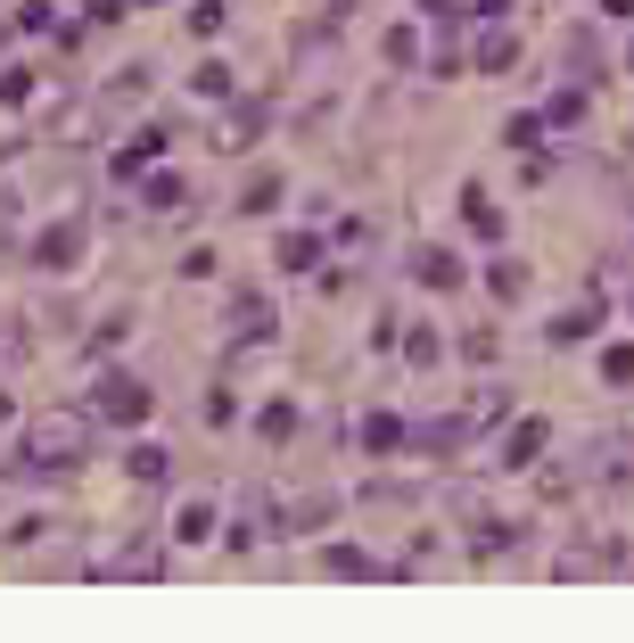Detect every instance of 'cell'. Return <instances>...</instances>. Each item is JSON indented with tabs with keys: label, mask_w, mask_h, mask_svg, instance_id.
Instances as JSON below:
<instances>
[{
	"label": "cell",
	"mask_w": 634,
	"mask_h": 643,
	"mask_svg": "<svg viewBox=\"0 0 634 643\" xmlns=\"http://www.w3.org/2000/svg\"><path fill=\"white\" fill-rule=\"evenodd\" d=\"M91 462V412L75 405H41L26 421V470H41V479H67V470Z\"/></svg>",
	"instance_id": "6da1fadb"
},
{
	"label": "cell",
	"mask_w": 634,
	"mask_h": 643,
	"mask_svg": "<svg viewBox=\"0 0 634 643\" xmlns=\"http://www.w3.org/2000/svg\"><path fill=\"white\" fill-rule=\"evenodd\" d=\"M91 421L140 429V421H149V380H133V371H99V380H91Z\"/></svg>",
	"instance_id": "7a4b0ae2"
},
{
	"label": "cell",
	"mask_w": 634,
	"mask_h": 643,
	"mask_svg": "<svg viewBox=\"0 0 634 643\" xmlns=\"http://www.w3.org/2000/svg\"><path fill=\"white\" fill-rule=\"evenodd\" d=\"M82 247H91V223H82V215H58L50 232L33 240V264H41V273H75Z\"/></svg>",
	"instance_id": "3957f363"
},
{
	"label": "cell",
	"mask_w": 634,
	"mask_h": 643,
	"mask_svg": "<svg viewBox=\"0 0 634 643\" xmlns=\"http://www.w3.org/2000/svg\"><path fill=\"white\" fill-rule=\"evenodd\" d=\"M231 330H240V347H272L281 314H272V298H264V289H240V298H231Z\"/></svg>",
	"instance_id": "277c9868"
},
{
	"label": "cell",
	"mask_w": 634,
	"mask_h": 643,
	"mask_svg": "<svg viewBox=\"0 0 634 643\" xmlns=\"http://www.w3.org/2000/svg\"><path fill=\"white\" fill-rule=\"evenodd\" d=\"M99 577H165V536H133L124 553L99 562Z\"/></svg>",
	"instance_id": "5b68a950"
},
{
	"label": "cell",
	"mask_w": 634,
	"mask_h": 643,
	"mask_svg": "<svg viewBox=\"0 0 634 643\" xmlns=\"http://www.w3.org/2000/svg\"><path fill=\"white\" fill-rule=\"evenodd\" d=\"M527 289H536V273L495 247V256H486V298H495V305H527Z\"/></svg>",
	"instance_id": "8992f818"
},
{
	"label": "cell",
	"mask_w": 634,
	"mask_h": 643,
	"mask_svg": "<svg viewBox=\"0 0 634 643\" xmlns=\"http://www.w3.org/2000/svg\"><path fill=\"white\" fill-rule=\"evenodd\" d=\"M544 446H553V421H544V412H527V421L511 429V438H503V454H495V462H503V470H527Z\"/></svg>",
	"instance_id": "52a82bcc"
},
{
	"label": "cell",
	"mask_w": 634,
	"mask_h": 643,
	"mask_svg": "<svg viewBox=\"0 0 634 643\" xmlns=\"http://www.w3.org/2000/svg\"><path fill=\"white\" fill-rule=\"evenodd\" d=\"M412 281L420 289H437V298H446V289H461V256H453V247H412Z\"/></svg>",
	"instance_id": "ba28073f"
},
{
	"label": "cell",
	"mask_w": 634,
	"mask_h": 643,
	"mask_svg": "<svg viewBox=\"0 0 634 643\" xmlns=\"http://www.w3.org/2000/svg\"><path fill=\"white\" fill-rule=\"evenodd\" d=\"M602 314H609V305H602V289H594L585 305H568V314H553V330H544V339H553V347H585V339L602 330Z\"/></svg>",
	"instance_id": "9c48e42d"
},
{
	"label": "cell",
	"mask_w": 634,
	"mask_h": 643,
	"mask_svg": "<svg viewBox=\"0 0 634 643\" xmlns=\"http://www.w3.org/2000/svg\"><path fill=\"white\" fill-rule=\"evenodd\" d=\"M461 223H470L478 240L503 247V206H495V191H486V182H461Z\"/></svg>",
	"instance_id": "30bf717a"
},
{
	"label": "cell",
	"mask_w": 634,
	"mask_h": 643,
	"mask_svg": "<svg viewBox=\"0 0 634 643\" xmlns=\"http://www.w3.org/2000/svg\"><path fill=\"white\" fill-rule=\"evenodd\" d=\"M264 140V99H231V116H223V149H256Z\"/></svg>",
	"instance_id": "8fae6325"
},
{
	"label": "cell",
	"mask_w": 634,
	"mask_h": 643,
	"mask_svg": "<svg viewBox=\"0 0 634 643\" xmlns=\"http://www.w3.org/2000/svg\"><path fill=\"white\" fill-rule=\"evenodd\" d=\"M272 264H281V273H322V240L313 232H281L272 240Z\"/></svg>",
	"instance_id": "7c38bea8"
},
{
	"label": "cell",
	"mask_w": 634,
	"mask_h": 643,
	"mask_svg": "<svg viewBox=\"0 0 634 643\" xmlns=\"http://www.w3.org/2000/svg\"><path fill=\"white\" fill-rule=\"evenodd\" d=\"M330 520H338V495H330V487H313V495H298V504H289V520H281V528H305V536H322Z\"/></svg>",
	"instance_id": "4fadbf2b"
},
{
	"label": "cell",
	"mask_w": 634,
	"mask_h": 643,
	"mask_svg": "<svg viewBox=\"0 0 634 643\" xmlns=\"http://www.w3.org/2000/svg\"><path fill=\"white\" fill-rule=\"evenodd\" d=\"M165 140H174V133H165V124H149V133H140V140H124V149L108 157V174H140V165H149V157L165 149Z\"/></svg>",
	"instance_id": "5bb4252c"
},
{
	"label": "cell",
	"mask_w": 634,
	"mask_h": 643,
	"mask_svg": "<svg viewBox=\"0 0 634 643\" xmlns=\"http://www.w3.org/2000/svg\"><path fill=\"white\" fill-rule=\"evenodd\" d=\"M298 421H305V412L281 397V405H264V412H256V438H264V446H289V438H298Z\"/></svg>",
	"instance_id": "9a60e30c"
},
{
	"label": "cell",
	"mask_w": 634,
	"mask_h": 643,
	"mask_svg": "<svg viewBox=\"0 0 634 643\" xmlns=\"http://www.w3.org/2000/svg\"><path fill=\"white\" fill-rule=\"evenodd\" d=\"M544 124H553V133H577L585 124V82H568V91L544 99Z\"/></svg>",
	"instance_id": "2e32d148"
},
{
	"label": "cell",
	"mask_w": 634,
	"mask_h": 643,
	"mask_svg": "<svg viewBox=\"0 0 634 643\" xmlns=\"http://www.w3.org/2000/svg\"><path fill=\"white\" fill-rule=\"evenodd\" d=\"M206 536H215V504L198 495V504H182V512H174V545H206Z\"/></svg>",
	"instance_id": "e0dca14e"
},
{
	"label": "cell",
	"mask_w": 634,
	"mask_h": 643,
	"mask_svg": "<svg viewBox=\"0 0 634 643\" xmlns=\"http://www.w3.org/2000/svg\"><path fill=\"white\" fill-rule=\"evenodd\" d=\"M404 363H412V371H437V363H446V339H437L429 322H412V330H404Z\"/></svg>",
	"instance_id": "ac0fdd59"
},
{
	"label": "cell",
	"mask_w": 634,
	"mask_h": 643,
	"mask_svg": "<svg viewBox=\"0 0 634 643\" xmlns=\"http://www.w3.org/2000/svg\"><path fill=\"white\" fill-rule=\"evenodd\" d=\"M396 446H404V421H396L388 405L363 412V454H396Z\"/></svg>",
	"instance_id": "d6986e66"
},
{
	"label": "cell",
	"mask_w": 634,
	"mask_h": 643,
	"mask_svg": "<svg viewBox=\"0 0 634 643\" xmlns=\"http://www.w3.org/2000/svg\"><path fill=\"white\" fill-rule=\"evenodd\" d=\"M165 470H174V454H165V446H133V454H124V479H140V487H157Z\"/></svg>",
	"instance_id": "ffe728a7"
},
{
	"label": "cell",
	"mask_w": 634,
	"mask_h": 643,
	"mask_svg": "<svg viewBox=\"0 0 634 643\" xmlns=\"http://www.w3.org/2000/svg\"><path fill=\"white\" fill-rule=\"evenodd\" d=\"M379 562H371V553L363 545H322V577H371Z\"/></svg>",
	"instance_id": "44dd1931"
},
{
	"label": "cell",
	"mask_w": 634,
	"mask_h": 643,
	"mask_svg": "<svg viewBox=\"0 0 634 643\" xmlns=\"http://www.w3.org/2000/svg\"><path fill=\"white\" fill-rule=\"evenodd\" d=\"M272 206H281V174H247V191H240V215H272Z\"/></svg>",
	"instance_id": "7402d4cb"
},
{
	"label": "cell",
	"mask_w": 634,
	"mask_h": 643,
	"mask_svg": "<svg viewBox=\"0 0 634 643\" xmlns=\"http://www.w3.org/2000/svg\"><path fill=\"white\" fill-rule=\"evenodd\" d=\"M140 198L165 206V215H182V206H189V182H182V174H149V182H140Z\"/></svg>",
	"instance_id": "603a6c76"
},
{
	"label": "cell",
	"mask_w": 634,
	"mask_h": 643,
	"mask_svg": "<svg viewBox=\"0 0 634 643\" xmlns=\"http://www.w3.org/2000/svg\"><path fill=\"white\" fill-rule=\"evenodd\" d=\"M544 133H553V124H544V116H511V124H503V149L536 157V149H544Z\"/></svg>",
	"instance_id": "cb8c5ba5"
},
{
	"label": "cell",
	"mask_w": 634,
	"mask_h": 643,
	"mask_svg": "<svg viewBox=\"0 0 634 643\" xmlns=\"http://www.w3.org/2000/svg\"><path fill=\"white\" fill-rule=\"evenodd\" d=\"M511 67H519V41L511 33H486L478 41V75H511Z\"/></svg>",
	"instance_id": "d4e9b609"
},
{
	"label": "cell",
	"mask_w": 634,
	"mask_h": 643,
	"mask_svg": "<svg viewBox=\"0 0 634 643\" xmlns=\"http://www.w3.org/2000/svg\"><path fill=\"white\" fill-rule=\"evenodd\" d=\"M189 91H198V99H231V91H240V75H231L223 58H206V67L189 75Z\"/></svg>",
	"instance_id": "484cf974"
},
{
	"label": "cell",
	"mask_w": 634,
	"mask_h": 643,
	"mask_svg": "<svg viewBox=\"0 0 634 643\" xmlns=\"http://www.w3.org/2000/svg\"><path fill=\"white\" fill-rule=\"evenodd\" d=\"M602 380L609 388H634V339H609L602 347Z\"/></svg>",
	"instance_id": "4316f807"
},
{
	"label": "cell",
	"mask_w": 634,
	"mask_h": 643,
	"mask_svg": "<svg viewBox=\"0 0 634 643\" xmlns=\"http://www.w3.org/2000/svg\"><path fill=\"white\" fill-rule=\"evenodd\" d=\"M124 330H133V314L116 305V314H99V322H91V339H82V347H91V355H108V347H124Z\"/></svg>",
	"instance_id": "83f0119b"
},
{
	"label": "cell",
	"mask_w": 634,
	"mask_h": 643,
	"mask_svg": "<svg viewBox=\"0 0 634 643\" xmlns=\"http://www.w3.org/2000/svg\"><path fill=\"white\" fill-rule=\"evenodd\" d=\"M429 75H437V82H453V75H461V41H453V26L429 41Z\"/></svg>",
	"instance_id": "f1b7e54d"
},
{
	"label": "cell",
	"mask_w": 634,
	"mask_h": 643,
	"mask_svg": "<svg viewBox=\"0 0 634 643\" xmlns=\"http://www.w3.org/2000/svg\"><path fill=\"white\" fill-rule=\"evenodd\" d=\"M231 26V0H198V9H189V33H198V41H215Z\"/></svg>",
	"instance_id": "f546056e"
},
{
	"label": "cell",
	"mask_w": 634,
	"mask_h": 643,
	"mask_svg": "<svg viewBox=\"0 0 634 643\" xmlns=\"http://www.w3.org/2000/svg\"><path fill=\"white\" fill-rule=\"evenodd\" d=\"M379 50H388V67H420V33H412V26H388Z\"/></svg>",
	"instance_id": "4dcf8cb0"
},
{
	"label": "cell",
	"mask_w": 634,
	"mask_h": 643,
	"mask_svg": "<svg viewBox=\"0 0 634 643\" xmlns=\"http://www.w3.org/2000/svg\"><path fill=\"white\" fill-rule=\"evenodd\" d=\"M33 99V67H0V108H26Z\"/></svg>",
	"instance_id": "1f68e13d"
},
{
	"label": "cell",
	"mask_w": 634,
	"mask_h": 643,
	"mask_svg": "<svg viewBox=\"0 0 634 643\" xmlns=\"http://www.w3.org/2000/svg\"><path fill=\"white\" fill-rule=\"evenodd\" d=\"M108 99H116V108H133V99H149V67H124V75L108 82Z\"/></svg>",
	"instance_id": "d6a6232c"
},
{
	"label": "cell",
	"mask_w": 634,
	"mask_h": 643,
	"mask_svg": "<svg viewBox=\"0 0 634 643\" xmlns=\"http://www.w3.org/2000/svg\"><path fill=\"white\" fill-rule=\"evenodd\" d=\"M453 339H461V363H495V330H453Z\"/></svg>",
	"instance_id": "836d02e7"
},
{
	"label": "cell",
	"mask_w": 634,
	"mask_h": 643,
	"mask_svg": "<svg viewBox=\"0 0 634 643\" xmlns=\"http://www.w3.org/2000/svg\"><path fill=\"white\" fill-rule=\"evenodd\" d=\"M82 17H91V26H124V17H133V0H82Z\"/></svg>",
	"instance_id": "e575fe53"
},
{
	"label": "cell",
	"mask_w": 634,
	"mask_h": 643,
	"mask_svg": "<svg viewBox=\"0 0 634 643\" xmlns=\"http://www.w3.org/2000/svg\"><path fill=\"white\" fill-rule=\"evenodd\" d=\"M231 412H240V397H231V388H215V397H206V421L231 429Z\"/></svg>",
	"instance_id": "d590c367"
},
{
	"label": "cell",
	"mask_w": 634,
	"mask_h": 643,
	"mask_svg": "<svg viewBox=\"0 0 634 643\" xmlns=\"http://www.w3.org/2000/svg\"><path fill=\"white\" fill-rule=\"evenodd\" d=\"M420 17H437V26H453V17H470L461 0H420Z\"/></svg>",
	"instance_id": "8d00e7d4"
},
{
	"label": "cell",
	"mask_w": 634,
	"mask_h": 643,
	"mask_svg": "<svg viewBox=\"0 0 634 643\" xmlns=\"http://www.w3.org/2000/svg\"><path fill=\"white\" fill-rule=\"evenodd\" d=\"M470 17H486V26H495V17H511V0H470Z\"/></svg>",
	"instance_id": "74e56055"
},
{
	"label": "cell",
	"mask_w": 634,
	"mask_h": 643,
	"mask_svg": "<svg viewBox=\"0 0 634 643\" xmlns=\"http://www.w3.org/2000/svg\"><path fill=\"white\" fill-rule=\"evenodd\" d=\"M602 17H626V26H634V0H602Z\"/></svg>",
	"instance_id": "f35d334b"
},
{
	"label": "cell",
	"mask_w": 634,
	"mask_h": 643,
	"mask_svg": "<svg viewBox=\"0 0 634 643\" xmlns=\"http://www.w3.org/2000/svg\"><path fill=\"white\" fill-rule=\"evenodd\" d=\"M17 215V191H9V182H0V223H9Z\"/></svg>",
	"instance_id": "ab89813d"
},
{
	"label": "cell",
	"mask_w": 634,
	"mask_h": 643,
	"mask_svg": "<svg viewBox=\"0 0 634 643\" xmlns=\"http://www.w3.org/2000/svg\"><path fill=\"white\" fill-rule=\"evenodd\" d=\"M9 412H17V397H9V388H0V421H9Z\"/></svg>",
	"instance_id": "60d3db41"
},
{
	"label": "cell",
	"mask_w": 634,
	"mask_h": 643,
	"mask_svg": "<svg viewBox=\"0 0 634 643\" xmlns=\"http://www.w3.org/2000/svg\"><path fill=\"white\" fill-rule=\"evenodd\" d=\"M626 75H634V41H626Z\"/></svg>",
	"instance_id": "b9f144b4"
}]
</instances>
